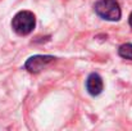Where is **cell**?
Here are the masks:
<instances>
[{"label": "cell", "mask_w": 132, "mask_h": 131, "mask_svg": "<svg viewBox=\"0 0 132 131\" xmlns=\"http://www.w3.org/2000/svg\"><path fill=\"white\" fill-rule=\"evenodd\" d=\"M86 89H87L88 94L92 95V96L100 95L101 91H103V89H104L103 79L100 77V75L91 73L87 77V81H86Z\"/></svg>", "instance_id": "cell-4"}, {"label": "cell", "mask_w": 132, "mask_h": 131, "mask_svg": "<svg viewBox=\"0 0 132 131\" xmlns=\"http://www.w3.org/2000/svg\"><path fill=\"white\" fill-rule=\"evenodd\" d=\"M95 12L99 17L106 21H119L122 12L118 1L116 0H99L95 4Z\"/></svg>", "instance_id": "cell-2"}, {"label": "cell", "mask_w": 132, "mask_h": 131, "mask_svg": "<svg viewBox=\"0 0 132 131\" xmlns=\"http://www.w3.org/2000/svg\"><path fill=\"white\" fill-rule=\"evenodd\" d=\"M35 26H36V17L30 10H21L12 19L13 31L21 36H26L31 34Z\"/></svg>", "instance_id": "cell-1"}, {"label": "cell", "mask_w": 132, "mask_h": 131, "mask_svg": "<svg viewBox=\"0 0 132 131\" xmlns=\"http://www.w3.org/2000/svg\"><path fill=\"white\" fill-rule=\"evenodd\" d=\"M118 54H119V57H122L125 59L132 60V44H123V45H121L119 49H118Z\"/></svg>", "instance_id": "cell-5"}, {"label": "cell", "mask_w": 132, "mask_h": 131, "mask_svg": "<svg viewBox=\"0 0 132 131\" xmlns=\"http://www.w3.org/2000/svg\"><path fill=\"white\" fill-rule=\"evenodd\" d=\"M54 60H55V57L53 55H34L28 58L27 62L24 63V70H27L30 73H37Z\"/></svg>", "instance_id": "cell-3"}, {"label": "cell", "mask_w": 132, "mask_h": 131, "mask_svg": "<svg viewBox=\"0 0 132 131\" xmlns=\"http://www.w3.org/2000/svg\"><path fill=\"white\" fill-rule=\"evenodd\" d=\"M128 21H130V26L132 27V13L130 14V18H128Z\"/></svg>", "instance_id": "cell-6"}]
</instances>
